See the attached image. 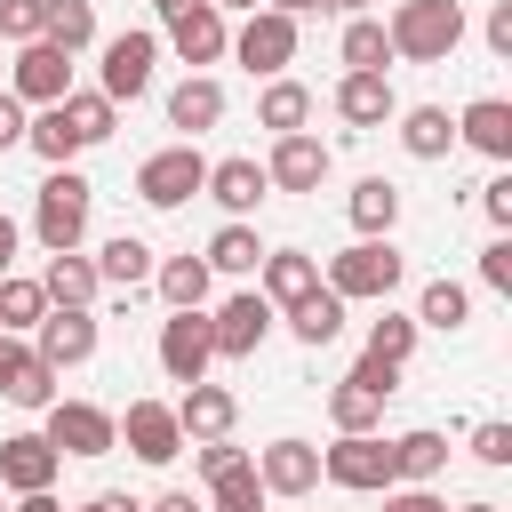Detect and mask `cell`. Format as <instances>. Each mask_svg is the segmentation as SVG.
I'll return each mask as SVG.
<instances>
[{
  "instance_id": "6da1fadb",
  "label": "cell",
  "mask_w": 512,
  "mask_h": 512,
  "mask_svg": "<svg viewBox=\"0 0 512 512\" xmlns=\"http://www.w3.org/2000/svg\"><path fill=\"white\" fill-rule=\"evenodd\" d=\"M384 40L408 64H448L464 48V0H400L384 16Z\"/></svg>"
},
{
  "instance_id": "7a4b0ae2",
  "label": "cell",
  "mask_w": 512,
  "mask_h": 512,
  "mask_svg": "<svg viewBox=\"0 0 512 512\" xmlns=\"http://www.w3.org/2000/svg\"><path fill=\"white\" fill-rule=\"evenodd\" d=\"M400 272H408V256H400L392 240H352V248H336V256H328L320 288H328V296H344V304H384V296L400 288Z\"/></svg>"
},
{
  "instance_id": "3957f363",
  "label": "cell",
  "mask_w": 512,
  "mask_h": 512,
  "mask_svg": "<svg viewBox=\"0 0 512 512\" xmlns=\"http://www.w3.org/2000/svg\"><path fill=\"white\" fill-rule=\"evenodd\" d=\"M88 208H96V184L72 176V168H48V184H40V200H32V232H40V248H48V256L80 248V240H88Z\"/></svg>"
},
{
  "instance_id": "277c9868",
  "label": "cell",
  "mask_w": 512,
  "mask_h": 512,
  "mask_svg": "<svg viewBox=\"0 0 512 512\" xmlns=\"http://www.w3.org/2000/svg\"><path fill=\"white\" fill-rule=\"evenodd\" d=\"M392 392H400V368H384V360L360 352V368L336 376V392H328V424H336V432H376Z\"/></svg>"
},
{
  "instance_id": "5b68a950",
  "label": "cell",
  "mask_w": 512,
  "mask_h": 512,
  "mask_svg": "<svg viewBox=\"0 0 512 512\" xmlns=\"http://www.w3.org/2000/svg\"><path fill=\"white\" fill-rule=\"evenodd\" d=\"M320 480H336V488H352V496L392 488V440H376V432H336V448H320Z\"/></svg>"
},
{
  "instance_id": "8992f818",
  "label": "cell",
  "mask_w": 512,
  "mask_h": 512,
  "mask_svg": "<svg viewBox=\"0 0 512 512\" xmlns=\"http://www.w3.org/2000/svg\"><path fill=\"white\" fill-rule=\"evenodd\" d=\"M152 64H160V32H112V40H104L96 96H104V104H136V96L152 88Z\"/></svg>"
},
{
  "instance_id": "52a82bcc",
  "label": "cell",
  "mask_w": 512,
  "mask_h": 512,
  "mask_svg": "<svg viewBox=\"0 0 512 512\" xmlns=\"http://www.w3.org/2000/svg\"><path fill=\"white\" fill-rule=\"evenodd\" d=\"M56 456H112L120 448V424H112V408H96V400H48V432H40Z\"/></svg>"
},
{
  "instance_id": "ba28073f",
  "label": "cell",
  "mask_w": 512,
  "mask_h": 512,
  "mask_svg": "<svg viewBox=\"0 0 512 512\" xmlns=\"http://www.w3.org/2000/svg\"><path fill=\"white\" fill-rule=\"evenodd\" d=\"M8 96H16V104H32V112L64 104V96H72V56H64V48H48V40H24V48H16V64H8Z\"/></svg>"
},
{
  "instance_id": "9c48e42d",
  "label": "cell",
  "mask_w": 512,
  "mask_h": 512,
  "mask_svg": "<svg viewBox=\"0 0 512 512\" xmlns=\"http://www.w3.org/2000/svg\"><path fill=\"white\" fill-rule=\"evenodd\" d=\"M200 184H208V160L192 144H168V152H152L136 168V200L144 208H184V200H200Z\"/></svg>"
},
{
  "instance_id": "30bf717a",
  "label": "cell",
  "mask_w": 512,
  "mask_h": 512,
  "mask_svg": "<svg viewBox=\"0 0 512 512\" xmlns=\"http://www.w3.org/2000/svg\"><path fill=\"white\" fill-rule=\"evenodd\" d=\"M232 56L248 64V72H264V80H280L288 64H296V16H280V8H256L240 32H232Z\"/></svg>"
},
{
  "instance_id": "8fae6325",
  "label": "cell",
  "mask_w": 512,
  "mask_h": 512,
  "mask_svg": "<svg viewBox=\"0 0 512 512\" xmlns=\"http://www.w3.org/2000/svg\"><path fill=\"white\" fill-rule=\"evenodd\" d=\"M328 168H336V152H328L312 128H296V136H272L264 184H272V192H320V184H328Z\"/></svg>"
},
{
  "instance_id": "7c38bea8",
  "label": "cell",
  "mask_w": 512,
  "mask_h": 512,
  "mask_svg": "<svg viewBox=\"0 0 512 512\" xmlns=\"http://www.w3.org/2000/svg\"><path fill=\"white\" fill-rule=\"evenodd\" d=\"M272 320H280V312H272V304H264L256 288H240V296H224V304L208 312V336H216V360H248V352H256V344L272 336Z\"/></svg>"
},
{
  "instance_id": "4fadbf2b",
  "label": "cell",
  "mask_w": 512,
  "mask_h": 512,
  "mask_svg": "<svg viewBox=\"0 0 512 512\" xmlns=\"http://www.w3.org/2000/svg\"><path fill=\"white\" fill-rule=\"evenodd\" d=\"M208 360H216L208 312H168L160 320V368H168V384H208Z\"/></svg>"
},
{
  "instance_id": "5bb4252c",
  "label": "cell",
  "mask_w": 512,
  "mask_h": 512,
  "mask_svg": "<svg viewBox=\"0 0 512 512\" xmlns=\"http://www.w3.org/2000/svg\"><path fill=\"white\" fill-rule=\"evenodd\" d=\"M112 424H120V440H128L136 464H176L184 456V432H176L168 400H128V416H112Z\"/></svg>"
},
{
  "instance_id": "9a60e30c",
  "label": "cell",
  "mask_w": 512,
  "mask_h": 512,
  "mask_svg": "<svg viewBox=\"0 0 512 512\" xmlns=\"http://www.w3.org/2000/svg\"><path fill=\"white\" fill-rule=\"evenodd\" d=\"M32 352L64 376V368H80V360H96V312H72V304H48V320L32 328Z\"/></svg>"
},
{
  "instance_id": "2e32d148",
  "label": "cell",
  "mask_w": 512,
  "mask_h": 512,
  "mask_svg": "<svg viewBox=\"0 0 512 512\" xmlns=\"http://www.w3.org/2000/svg\"><path fill=\"white\" fill-rule=\"evenodd\" d=\"M56 472H64V456L40 432H8L0 440V488L8 496H40V488H56Z\"/></svg>"
},
{
  "instance_id": "e0dca14e",
  "label": "cell",
  "mask_w": 512,
  "mask_h": 512,
  "mask_svg": "<svg viewBox=\"0 0 512 512\" xmlns=\"http://www.w3.org/2000/svg\"><path fill=\"white\" fill-rule=\"evenodd\" d=\"M0 400H8V408H48V400H56V368H48L24 336H0Z\"/></svg>"
},
{
  "instance_id": "ac0fdd59",
  "label": "cell",
  "mask_w": 512,
  "mask_h": 512,
  "mask_svg": "<svg viewBox=\"0 0 512 512\" xmlns=\"http://www.w3.org/2000/svg\"><path fill=\"white\" fill-rule=\"evenodd\" d=\"M312 288H320V256H304V248H264V264H256V296H264L272 312L304 304Z\"/></svg>"
},
{
  "instance_id": "d6986e66",
  "label": "cell",
  "mask_w": 512,
  "mask_h": 512,
  "mask_svg": "<svg viewBox=\"0 0 512 512\" xmlns=\"http://www.w3.org/2000/svg\"><path fill=\"white\" fill-rule=\"evenodd\" d=\"M256 480H264V496H312L320 488V448L312 440H272V448H256Z\"/></svg>"
},
{
  "instance_id": "ffe728a7",
  "label": "cell",
  "mask_w": 512,
  "mask_h": 512,
  "mask_svg": "<svg viewBox=\"0 0 512 512\" xmlns=\"http://www.w3.org/2000/svg\"><path fill=\"white\" fill-rule=\"evenodd\" d=\"M168 48L184 56V64H216V56H232V24L200 0V8H184V16H168Z\"/></svg>"
},
{
  "instance_id": "44dd1931",
  "label": "cell",
  "mask_w": 512,
  "mask_h": 512,
  "mask_svg": "<svg viewBox=\"0 0 512 512\" xmlns=\"http://www.w3.org/2000/svg\"><path fill=\"white\" fill-rule=\"evenodd\" d=\"M392 112H400V96H392L384 72H344V80H336V120H344V128H384Z\"/></svg>"
},
{
  "instance_id": "7402d4cb",
  "label": "cell",
  "mask_w": 512,
  "mask_h": 512,
  "mask_svg": "<svg viewBox=\"0 0 512 512\" xmlns=\"http://www.w3.org/2000/svg\"><path fill=\"white\" fill-rule=\"evenodd\" d=\"M456 144H472L480 160H512V104L504 96H472L456 112Z\"/></svg>"
},
{
  "instance_id": "603a6c76",
  "label": "cell",
  "mask_w": 512,
  "mask_h": 512,
  "mask_svg": "<svg viewBox=\"0 0 512 512\" xmlns=\"http://www.w3.org/2000/svg\"><path fill=\"white\" fill-rule=\"evenodd\" d=\"M232 416H240V400L224 384H184V400H176V432L184 440H232Z\"/></svg>"
},
{
  "instance_id": "cb8c5ba5",
  "label": "cell",
  "mask_w": 512,
  "mask_h": 512,
  "mask_svg": "<svg viewBox=\"0 0 512 512\" xmlns=\"http://www.w3.org/2000/svg\"><path fill=\"white\" fill-rule=\"evenodd\" d=\"M440 472H448V432L416 424V432L392 440V488H432Z\"/></svg>"
},
{
  "instance_id": "d4e9b609",
  "label": "cell",
  "mask_w": 512,
  "mask_h": 512,
  "mask_svg": "<svg viewBox=\"0 0 512 512\" xmlns=\"http://www.w3.org/2000/svg\"><path fill=\"white\" fill-rule=\"evenodd\" d=\"M200 192H208L232 224H248V208H256L272 184H264V168H256V160H208V184H200Z\"/></svg>"
},
{
  "instance_id": "484cf974",
  "label": "cell",
  "mask_w": 512,
  "mask_h": 512,
  "mask_svg": "<svg viewBox=\"0 0 512 512\" xmlns=\"http://www.w3.org/2000/svg\"><path fill=\"white\" fill-rule=\"evenodd\" d=\"M224 120V88L208 80V72H184L176 88H168V128H184V144L200 136V128H216Z\"/></svg>"
},
{
  "instance_id": "4316f807",
  "label": "cell",
  "mask_w": 512,
  "mask_h": 512,
  "mask_svg": "<svg viewBox=\"0 0 512 512\" xmlns=\"http://www.w3.org/2000/svg\"><path fill=\"white\" fill-rule=\"evenodd\" d=\"M400 120V152L408 160H448L456 152V120L440 112V104H408V112H392Z\"/></svg>"
},
{
  "instance_id": "83f0119b",
  "label": "cell",
  "mask_w": 512,
  "mask_h": 512,
  "mask_svg": "<svg viewBox=\"0 0 512 512\" xmlns=\"http://www.w3.org/2000/svg\"><path fill=\"white\" fill-rule=\"evenodd\" d=\"M344 208H352V232H360V240H392V224H400V184H392V176H360Z\"/></svg>"
},
{
  "instance_id": "f1b7e54d",
  "label": "cell",
  "mask_w": 512,
  "mask_h": 512,
  "mask_svg": "<svg viewBox=\"0 0 512 512\" xmlns=\"http://www.w3.org/2000/svg\"><path fill=\"white\" fill-rule=\"evenodd\" d=\"M96 256H80V248H64V256H48V272H40V296L48 304H72V312H88L96 304Z\"/></svg>"
},
{
  "instance_id": "f546056e",
  "label": "cell",
  "mask_w": 512,
  "mask_h": 512,
  "mask_svg": "<svg viewBox=\"0 0 512 512\" xmlns=\"http://www.w3.org/2000/svg\"><path fill=\"white\" fill-rule=\"evenodd\" d=\"M96 280H104V288H144V280H152V248H144L136 232H112V240L96 248Z\"/></svg>"
},
{
  "instance_id": "4dcf8cb0",
  "label": "cell",
  "mask_w": 512,
  "mask_h": 512,
  "mask_svg": "<svg viewBox=\"0 0 512 512\" xmlns=\"http://www.w3.org/2000/svg\"><path fill=\"white\" fill-rule=\"evenodd\" d=\"M208 280H216V272H208L200 256H168V264H152V288L168 296V312H200V304H208Z\"/></svg>"
},
{
  "instance_id": "1f68e13d",
  "label": "cell",
  "mask_w": 512,
  "mask_h": 512,
  "mask_svg": "<svg viewBox=\"0 0 512 512\" xmlns=\"http://www.w3.org/2000/svg\"><path fill=\"white\" fill-rule=\"evenodd\" d=\"M280 320H288V336H296V344H336V336H344V296L312 288V296H304V304H288Z\"/></svg>"
},
{
  "instance_id": "d6a6232c",
  "label": "cell",
  "mask_w": 512,
  "mask_h": 512,
  "mask_svg": "<svg viewBox=\"0 0 512 512\" xmlns=\"http://www.w3.org/2000/svg\"><path fill=\"white\" fill-rule=\"evenodd\" d=\"M256 120H264L272 136H296V128L312 120V88H304V80H264V96H256Z\"/></svg>"
},
{
  "instance_id": "836d02e7",
  "label": "cell",
  "mask_w": 512,
  "mask_h": 512,
  "mask_svg": "<svg viewBox=\"0 0 512 512\" xmlns=\"http://www.w3.org/2000/svg\"><path fill=\"white\" fill-rule=\"evenodd\" d=\"M56 112H64V128H72V144H80V152H88V144H104V136L120 128V104H104L96 88H72Z\"/></svg>"
},
{
  "instance_id": "e575fe53",
  "label": "cell",
  "mask_w": 512,
  "mask_h": 512,
  "mask_svg": "<svg viewBox=\"0 0 512 512\" xmlns=\"http://www.w3.org/2000/svg\"><path fill=\"white\" fill-rule=\"evenodd\" d=\"M40 40H48V48H64V56L96 48V0H48V24H40Z\"/></svg>"
},
{
  "instance_id": "d590c367",
  "label": "cell",
  "mask_w": 512,
  "mask_h": 512,
  "mask_svg": "<svg viewBox=\"0 0 512 512\" xmlns=\"http://www.w3.org/2000/svg\"><path fill=\"white\" fill-rule=\"evenodd\" d=\"M336 56H344V72H384V64H392L384 16H352V24H344V40H336Z\"/></svg>"
},
{
  "instance_id": "8d00e7d4",
  "label": "cell",
  "mask_w": 512,
  "mask_h": 512,
  "mask_svg": "<svg viewBox=\"0 0 512 512\" xmlns=\"http://www.w3.org/2000/svg\"><path fill=\"white\" fill-rule=\"evenodd\" d=\"M200 264H208V272H232V280H240V272H256V264H264V240H256V224H224V232L200 248Z\"/></svg>"
},
{
  "instance_id": "74e56055",
  "label": "cell",
  "mask_w": 512,
  "mask_h": 512,
  "mask_svg": "<svg viewBox=\"0 0 512 512\" xmlns=\"http://www.w3.org/2000/svg\"><path fill=\"white\" fill-rule=\"evenodd\" d=\"M40 320H48V296H40V280L8 272V280H0V336H32Z\"/></svg>"
},
{
  "instance_id": "f35d334b",
  "label": "cell",
  "mask_w": 512,
  "mask_h": 512,
  "mask_svg": "<svg viewBox=\"0 0 512 512\" xmlns=\"http://www.w3.org/2000/svg\"><path fill=\"white\" fill-rule=\"evenodd\" d=\"M416 328H464L472 320V288H456V280H432L424 296H416V312H408Z\"/></svg>"
},
{
  "instance_id": "ab89813d",
  "label": "cell",
  "mask_w": 512,
  "mask_h": 512,
  "mask_svg": "<svg viewBox=\"0 0 512 512\" xmlns=\"http://www.w3.org/2000/svg\"><path fill=\"white\" fill-rule=\"evenodd\" d=\"M416 320L408 312H384V320H368V360H384V368H408V352H416Z\"/></svg>"
},
{
  "instance_id": "60d3db41",
  "label": "cell",
  "mask_w": 512,
  "mask_h": 512,
  "mask_svg": "<svg viewBox=\"0 0 512 512\" xmlns=\"http://www.w3.org/2000/svg\"><path fill=\"white\" fill-rule=\"evenodd\" d=\"M208 512H264V480H256V464L216 472V480H208Z\"/></svg>"
},
{
  "instance_id": "b9f144b4",
  "label": "cell",
  "mask_w": 512,
  "mask_h": 512,
  "mask_svg": "<svg viewBox=\"0 0 512 512\" xmlns=\"http://www.w3.org/2000/svg\"><path fill=\"white\" fill-rule=\"evenodd\" d=\"M24 144H32V152H40V160H48V168H64V160H72V152H80V144H72V128H64V112H56V104H48V112H32V120H24Z\"/></svg>"
},
{
  "instance_id": "7bdbcfd3",
  "label": "cell",
  "mask_w": 512,
  "mask_h": 512,
  "mask_svg": "<svg viewBox=\"0 0 512 512\" xmlns=\"http://www.w3.org/2000/svg\"><path fill=\"white\" fill-rule=\"evenodd\" d=\"M40 24H48V0H0V40H40Z\"/></svg>"
},
{
  "instance_id": "ee69618b",
  "label": "cell",
  "mask_w": 512,
  "mask_h": 512,
  "mask_svg": "<svg viewBox=\"0 0 512 512\" xmlns=\"http://www.w3.org/2000/svg\"><path fill=\"white\" fill-rule=\"evenodd\" d=\"M480 288H496V296H512V232H496V240L480 248Z\"/></svg>"
},
{
  "instance_id": "f6af8a7d",
  "label": "cell",
  "mask_w": 512,
  "mask_h": 512,
  "mask_svg": "<svg viewBox=\"0 0 512 512\" xmlns=\"http://www.w3.org/2000/svg\"><path fill=\"white\" fill-rule=\"evenodd\" d=\"M472 456H480V464H512V424H504V416L472 424Z\"/></svg>"
},
{
  "instance_id": "bcb514c9",
  "label": "cell",
  "mask_w": 512,
  "mask_h": 512,
  "mask_svg": "<svg viewBox=\"0 0 512 512\" xmlns=\"http://www.w3.org/2000/svg\"><path fill=\"white\" fill-rule=\"evenodd\" d=\"M480 216H488L496 232H512V176H488V184H480Z\"/></svg>"
},
{
  "instance_id": "7dc6e473",
  "label": "cell",
  "mask_w": 512,
  "mask_h": 512,
  "mask_svg": "<svg viewBox=\"0 0 512 512\" xmlns=\"http://www.w3.org/2000/svg\"><path fill=\"white\" fill-rule=\"evenodd\" d=\"M480 32H488V56H512V0H496Z\"/></svg>"
},
{
  "instance_id": "c3c4849f",
  "label": "cell",
  "mask_w": 512,
  "mask_h": 512,
  "mask_svg": "<svg viewBox=\"0 0 512 512\" xmlns=\"http://www.w3.org/2000/svg\"><path fill=\"white\" fill-rule=\"evenodd\" d=\"M232 464H248L232 440H200V480H216V472H232Z\"/></svg>"
},
{
  "instance_id": "681fc988",
  "label": "cell",
  "mask_w": 512,
  "mask_h": 512,
  "mask_svg": "<svg viewBox=\"0 0 512 512\" xmlns=\"http://www.w3.org/2000/svg\"><path fill=\"white\" fill-rule=\"evenodd\" d=\"M24 120H32V112H24V104L0 88V152H16V144H24Z\"/></svg>"
},
{
  "instance_id": "f907efd6",
  "label": "cell",
  "mask_w": 512,
  "mask_h": 512,
  "mask_svg": "<svg viewBox=\"0 0 512 512\" xmlns=\"http://www.w3.org/2000/svg\"><path fill=\"white\" fill-rule=\"evenodd\" d=\"M384 512H448L432 488H384Z\"/></svg>"
},
{
  "instance_id": "816d5d0a",
  "label": "cell",
  "mask_w": 512,
  "mask_h": 512,
  "mask_svg": "<svg viewBox=\"0 0 512 512\" xmlns=\"http://www.w3.org/2000/svg\"><path fill=\"white\" fill-rule=\"evenodd\" d=\"M144 512H208V504H200V496H192V488H168V496H152V504H144Z\"/></svg>"
},
{
  "instance_id": "f5cc1de1",
  "label": "cell",
  "mask_w": 512,
  "mask_h": 512,
  "mask_svg": "<svg viewBox=\"0 0 512 512\" xmlns=\"http://www.w3.org/2000/svg\"><path fill=\"white\" fill-rule=\"evenodd\" d=\"M72 512H144L136 496H88V504H72Z\"/></svg>"
},
{
  "instance_id": "db71d44e",
  "label": "cell",
  "mask_w": 512,
  "mask_h": 512,
  "mask_svg": "<svg viewBox=\"0 0 512 512\" xmlns=\"http://www.w3.org/2000/svg\"><path fill=\"white\" fill-rule=\"evenodd\" d=\"M8 512H64V504H56V488H40V496H16Z\"/></svg>"
},
{
  "instance_id": "11a10c76",
  "label": "cell",
  "mask_w": 512,
  "mask_h": 512,
  "mask_svg": "<svg viewBox=\"0 0 512 512\" xmlns=\"http://www.w3.org/2000/svg\"><path fill=\"white\" fill-rule=\"evenodd\" d=\"M8 264H16V224L0 216V280H8Z\"/></svg>"
},
{
  "instance_id": "9f6ffc18",
  "label": "cell",
  "mask_w": 512,
  "mask_h": 512,
  "mask_svg": "<svg viewBox=\"0 0 512 512\" xmlns=\"http://www.w3.org/2000/svg\"><path fill=\"white\" fill-rule=\"evenodd\" d=\"M208 8H216V16H232V8H240V16H256L264 0H208Z\"/></svg>"
},
{
  "instance_id": "6f0895ef",
  "label": "cell",
  "mask_w": 512,
  "mask_h": 512,
  "mask_svg": "<svg viewBox=\"0 0 512 512\" xmlns=\"http://www.w3.org/2000/svg\"><path fill=\"white\" fill-rule=\"evenodd\" d=\"M264 8H280V16H312L320 0H264Z\"/></svg>"
},
{
  "instance_id": "680465c9",
  "label": "cell",
  "mask_w": 512,
  "mask_h": 512,
  "mask_svg": "<svg viewBox=\"0 0 512 512\" xmlns=\"http://www.w3.org/2000/svg\"><path fill=\"white\" fill-rule=\"evenodd\" d=\"M320 8H336V16H368L376 0H320Z\"/></svg>"
},
{
  "instance_id": "91938a15",
  "label": "cell",
  "mask_w": 512,
  "mask_h": 512,
  "mask_svg": "<svg viewBox=\"0 0 512 512\" xmlns=\"http://www.w3.org/2000/svg\"><path fill=\"white\" fill-rule=\"evenodd\" d=\"M152 8H160V16H184V8H200V0H152Z\"/></svg>"
},
{
  "instance_id": "94428289",
  "label": "cell",
  "mask_w": 512,
  "mask_h": 512,
  "mask_svg": "<svg viewBox=\"0 0 512 512\" xmlns=\"http://www.w3.org/2000/svg\"><path fill=\"white\" fill-rule=\"evenodd\" d=\"M456 512H496V504H456Z\"/></svg>"
},
{
  "instance_id": "6125c7cd",
  "label": "cell",
  "mask_w": 512,
  "mask_h": 512,
  "mask_svg": "<svg viewBox=\"0 0 512 512\" xmlns=\"http://www.w3.org/2000/svg\"><path fill=\"white\" fill-rule=\"evenodd\" d=\"M0 512H8V504H0Z\"/></svg>"
}]
</instances>
